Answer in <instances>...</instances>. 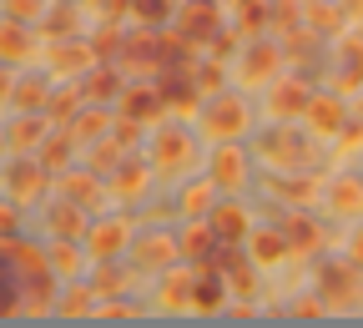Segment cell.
<instances>
[{
  "instance_id": "6da1fadb",
  "label": "cell",
  "mask_w": 363,
  "mask_h": 328,
  "mask_svg": "<svg viewBox=\"0 0 363 328\" xmlns=\"http://www.w3.org/2000/svg\"><path fill=\"white\" fill-rule=\"evenodd\" d=\"M257 157H262V167H272V172H303V167L313 162V142L303 136V126L278 121L272 131H262Z\"/></svg>"
},
{
  "instance_id": "7a4b0ae2",
  "label": "cell",
  "mask_w": 363,
  "mask_h": 328,
  "mask_svg": "<svg viewBox=\"0 0 363 328\" xmlns=\"http://www.w3.org/2000/svg\"><path fill=\"white\" fill-rule=\"evenodd\" d=\"M197 116H202V131L212 136V142H238V136L252 126L247 102H242V97H233V91H217V97H207Z\"/></svg>"
},
{
  "instance_id": "3957f363",
  "label": "cell",
  "mask_w": 363,
  "mask_h": 328,
  "mask_svg": "<svg viewBox=\"0 0 363 328\" xmlns=\"http://www.w3.org/2000/svg\"><path fill=\"white\" fill-rule=\"evenodd\" d=\"M147 162L157 167V177L187 172V167L197 162V136H192V131H182V126H162V131L152 136V157H147Z\"/></svg>"
},
{
  "instance_id": "277c9868",
  "label": "cell",
  "mask_w": 363,
  "mask_h": 328,
  "mask_svg": "<svg viewBox=\"0 0 363 328\" xmlns=\"http://www.w3.org/2000/svg\"><path fill=\"white\" fill-rule=\"evenodd\" d=\"M6 197L16 202V207H30V202H40L45 197V187H51V172L40 167V157H26V152H16V162L6 167Z\"/></svg>"
},
{
  "instance_id": "5b68a950",
  "label": "cell",
  "mask_w": 363,
  "mask_h": 328,
  "mask_svg": "<svg viewBox=\"0 0 363 328\" xmlns=\"http://www.w3.org/2000/svg\"><path fill=\"white\" fill-rule=\"evenodd\" d=\"M45 66H51L56 81H81L96 66V51H91L86 35H61V40H51V51H45Z\"/></svg>"
},
{
  "instance_id": "8992f818",
  "label": "cell",
  "mask_w": 363,
  "mask_h": 328,
  "mask_svg": "<svg viewBox=\"0 0 363 328\" xmlns=\"http://www.w3.org/2000/svg\"><path fill=\"white\" fill-rule=\"evenodd\" d=\"M131 263L136 273H167L182 263V243H177V232H142V238H131Z\"/></svg>"
},
{
  "instance_id": "52a82bcc",
  "label": "cell",
  "mask_w": 363,
  "mask_h": 328,
  "mask_svg": "<svg viewBox=\"0 0 363 328\" xmlns=\"http://www.w3.org/2000/svg\"><path fill=\"white\" fill-rule=\"evenodd\" d=\"M86 258L91 263H106V258H121L131 248V222L126 217H101V222H91L86 227V238H81Z\"/></svg>"
},
{
  "instance_id": "ba28073f",
  "label": "cell",
  "mask_w": 363,
  "mask_h": 328,
  "mask_svg": "<svg viewBox=\"0 0 363 328\" xmlns=\"http://www.w3.org/2000/svg\"><path fill=\"white\" fill-rule=\"evenodd\" d=\"M172 21H177V31L187 35L192 45H207L222 31V0H182Z\"/></svg>"
},
{
  "instance_id": "9c48e42d",
  "label": "cell",
  "mask_w": 363,
  "mask_h": 328,
  "mask_svg": "<svg viewBox=\"0 0 363 328\" xmlns=\"http://www.w3.org/2000/svg\"><path fill=\"white\" fill-rule=\"evenodd\" d=\"M238 76H242L247 86H272V81L283 76V45H272V40H252V45H242Z\"/></svg>"
},
{
  "instance_id": "30bf717a",
  "label": "cell",
  "mask_w": 363,
  "mask_h": 328,
  "mask_svg": "<svg viewBox=\"0 0 363 328\" xmlns=\"http://www.w3.org/2000/svg\"><path fill=\"white\" fill-rule=\"evenodd\" d=\"M152 177H157V167L152 162H142V157H121V167L106 177V187H111V197L116 202H142L147 192H152Z\"/></svg>"
},
{
  "instance_id": "8fae6325",
  "label": "cell",
  "mask_w": 363,
  "mask_h": 328,
  "mask_svg": "<svg viewBox=\"0 0 363 328\" xmlns=\"http://www.w3.org/2000/svg\"><path fill=\"white\" fill-rule=\"evenodd\" d=\"M247 152L238 147V142H217V152L207 157V177L222 187V192H242L247 187Z\"/></svg>"
},
{
  "instance_id": "7c38bea8",
  "label": "cell",
  "mask_w": 363,
  "mask_h": 328,
  "mask_svg": "<svg viewBox=\"0 0 363 328\" xmlns=\"http://www.w3.org/2000/svg\"><path fill=\"white\" fill-rule=\"evenodd\" d=\"M358 293V263H323L318 268V298L328 303V313L348 308Z\"/></svg>"
},
{
  "instance_id": "4fadbf2b",
  "label": "cell",
  "mask_w": 363,
  "mask_h": 328,
  "mask_svg": "<svg viewBox=\"0 0 363 328\" xmlns=\"http://www.w3.org/2000/svg\"><path fill=\"white\" fill-rule=\"evenodd\" d=\"M308 97H313V91L303 86V76H278V81H272V91H267V111H272V121H303Z\"/></svg>"
},
{
  "instance_id": "5bb4252c",
  "label": "cell",
  "mask_w": 363,
  "mask_h": 328,
  "mask_svg": "<svg viewBox=\"0 0 363 328\" xmlns=\"http://www.w3.org/2000/svg\"><path fill=\"white\" fill-rule=\"evenodd\" d=\"M81 91H86V102L106 106V102H116L121 91H126V76H121V66H116V61H96V66L81 76Z\"/></svg>"
},
{
  "instance_id": "9a60e30c",
  "label": "cell",
  "mask_w": 363,
  "mask_h": 328,
  "mask_svg": "<svg viewBox=\"0 0 363 328\" xmlns=\"http://www.w3.org/2000/svg\"><path fill=\"white\" fill-rule=\"evenodd\" d=\"M116 111L121 116H136V121H162L167 116V102H162L157 81L152 86H126L121 97H116Z\"/></svg>"
},
{
  "instance_id": "2e32d148",
  "label": "cell",
  "mask_w": 363,
  "mask_h": 328,
  "mask_svg": "<svg viewBox=\"0 0 363 328\" xmlns=\"http://www.w3.org/2000/svg\"><path fill=\"white\" fill-rule=\"evenodd\" d=\"M303 121H308V131H313V136H338V131L348 126V111H343V102H338V97H308Z\"/></svg>"
},
{
  "instance_id": "e0dca14e",
  "label": "cell",
  "mask_w": 363,
  "mask_h": 328,
  "mask_svg": "<svg viewBox=\"0 0 363 328\" xmlns=\"http://www.w3.org/2000/svg\"><path fill=\"white\" fill-rule=\"evenodd\" d=\"M207 222L217 232V243H247V232H252V217H247L242 202H212Z\"/></svg>"
},
{
  "instance_id": "ac0fdd59",
  "label": "cell",
  "mask_w": 363,
  "mask_h": 328,
  "mask_svg": "<svg viewBox=\"0 0 363 328\" xmlns=\"http://www.w3.org/2000/svg\"><path fill=\"white\" fill-rule=\"evenodd\" d=\"M197 283H192V313H217L227 303V278L212 268V263H192Z\"/></svg>"
},
{
  "instance_id": "d6986e66",
  "label": "cell",
  "mask_w": 363,
  "mask_h": 328,
  "mask_svg": "<svg viewBox=\"0 0 363 328\" xmlns=\"http://www.w3.org/2000/svg\"><path fill=\"white\" fill-rule=\"evenodd\" d=\"M61 197H66V202H76V207H86V212H96L106 192H101V177L91 172V167H81V172H71V167H66V172H61Z\"/></svg>"
},
{
  "instance_id": "ffe728a7",
  "label": "cell",
  "mask_w": 363,
  "mask_h": 328,
  "mask_svg": "<svg viewBox=\"0 0 363 328\" xmlns=\"http://www.w3.org/2000/svg\"><path fill=\"white\" fill-rule=\"evenodd\" d=\"M177 243H182V263H207L217 253V232L207 217H187V227L177 232Z\"/></svg>"
},
{
  "instance_id": "44dd1931",
  "label": "cell",
  "mask_w": 363,
  "mask_h": 328,
  "mask_svg": "<svg viewBox=\"0 0 363 328\" xmlns=\"http://www.w3.org/2000/svg\"><path fill=\"white\" fill-rule=\"evenodd\" d=\"M35 56V31L26 26V21H0V61L6 66H21V61H30Z\"/></svg>"
},
{
  "instance_id": "7402d4cb",
  "label": "cell",
  "mask_w": 363,
  "mask_h": 328,
  "mask_svg": "<svg viewBox=\"0 0 363 328\" xmlns=\"http://www.w3.org/2000/svg\"><path fill=\"white\" fill-rule=\"evenodd\" d=\"M45 131H51V126H45V111H16L6 121V147L11 152H35Z\"/></svg>"
},
{
  "instance_id": "603a6c76",
  "label": "cell",
  "mask_w": 363,
  "mask_h": 328,
  "mask_svg": "<svg viewBox=\"0 0 363 328\" xmlns=\"http://www.w3.org/2000/svg\"><path fill=\"white\" fill-rule=\"evenodd\" d=\"M267 187H272L288 207H308L318 192H323V182H318V177H303V172H272Z\"/></svg>"
},
{
  "instance_id": "cb8c5ba5",
  "label": "cell",
  "mask_w": 363,
  "mask_h": 328,
  "mask_svg": "<svg viewBox=\"0 0 363 328\" xmlns=\"http://www.w3.org/2000/svg\"><path fill=\"white\" fill-rule=\"evenodd\" d=\"M333 86H338V97H353V91L363 86V40H358V35H343V51H338Z\"/></svg>"
},
{
  "instance_id": "d4e9b609",
  "label": "cell",
  "mask_w": 363,
  "mask_h": 328,
  "mask_svg": "<svg viewBox=\"0 0 363 328\" xmlns=\"http://www.w3.org/2000/svg\"><path fill=\"white\" fill-rule=\"evenodd\" d=\"M35 157H40V167L51 172V177H61L66 167H71V157H76V136L61 126V131H45L40 136V147H35Z\"/></svg>"
},
{
  "instance_id": "484cf974",
  "label": "cell",
  "mask_w": 363,
  "mask_h": 328,
  "mask_svg": "<svg viewBox=\"0 0 363 328\" xmlns=\"http://www.w3.org/2000/svg\"><path fill=\"white\" fill-rule=\"evenodd\" d=\"M192 283H197V273H177V268H167V273H162V293H157V303H162L167 313H192Z\"/></svg>"
},
{
  "instance_id": "4316f807",
  "label": "cell",
  "mask_w": 363,
  "mask_h": 328,
  "mask_svg": "<svg viewBox=\"0 0 363 328\" xmlns=\"http://www.w3.org/2000/svg\"><path fill=\"white\" fill-rule=\"evenodd\" d=\"M45 263H51V273L61 278V283H76L81 268H86V253L76 248V238H56L51 248H45Z\"/></svg>"
},
{
  "instance_id": "83f0119b",
  "label": "cell",
  "mask_w": 363,
  "mask_h": 328,
  "mask_svg": "<svg viewBox=\"0 0 363 328\" xmlns=\"http://www.w3.org/2000/svg\"><path fill=\"white\" fill-rule=\"evenodd\" d=\"M81 157H86V167L96 172V177H111L116 167H121V157H126V147L116 142V136L106 131V136H96V142H86L81 147Z\"/></svg>"
},
{
  "instance_id": "f1b7e54d",
  "label": "cell",
  "mask_w": 363,
  "mask_h": 328,
  "mask_svg": "<svg viewBox=\"0 0 363 328\" xmlns=\"http://www.w3.org/2000/svg\"><path fill=\"white\" fill-rule=\"evenodd\" d=\"M86 283H91L96 298H121V293H131V273L116 268V258H106V263H96V273H91Z\"/></svg>"
},
{
  "instance_id": "f546056e",
  "label": "cell",
  "mask_w": 363,
  "mask_h": 328,
  "mask_svg": "<svg viewBox=\"0 0 363 328\" xmlns=\"http://www.w3.org/2000/svg\"><path fill=\"white\" fill-rule=\"evenodd\" d=\"M111 116L116 111H96V106H81L71 121H66V131L76 136V147H86V142H96V136H106L111 131Z\"/></svg>"
},
{
  "instance_id": "4dcf8cb0",
  "label": "cell",
  "mask_w": 363,
  "mask_h": 328,
  "mask_svg": "<svg viewBox=\"0 0 363 328\" xmlns=\"http://www.w3.org/2000/svg\"><path fill=\"white\" fill-rule=\"evenodd\" d=\"M45 97H51V81H45V76H21L16 86H11V106L16 111H45Z\"/></svg>"
},
{
  "instance_id": "1f68e13d",
  "label": "cell",
  "mask_w": 363,
  "mask_h": 328,
  "mask_svg": "<svg viewBox=\"0 0 363 328\" xmlns=\"http://www.w3.org/2000/svg\"><path fill=\"white\" fill-rule=\"evenodd\" d=\"M51 40H61V35H81V11L71 6V0H61V6H45V16L35 21Z\"/></svg>"
},
{
  "instance_id": "d6a6232c",
  "label": "cell",
  "mask_w": 363,
  "mask_h": 328,
  "mask_svg": "<svg viewBox=\"0 0 363 328\" xmlns=\"http://www.w3.org/2000/svg\"><path fill=\"white\" fill-rule=\"evenodd\" d=\"M86 227H91V222H86V207H76V202H66V197L51 202V232H56V238H76V243H81Z\"/></svg>"
},
{
  "instance_id": "836d02e7",
  "label": "cell",
  "mask_w": 363,
  "mask_h": 328,
  "mask_svg": "<svg viewBox=\"0 0 363 328\" xmlns=\"http://www.w3.org/2000/svg\"><path fill=\"white\" fill-rule=\"evenodd\" d=\"M81 106H86V91H81L76 81H66L61 91H51V97H45V121H61V126H66Z\"/></svg>"
},
{
  "instance_id": "e575fe53",
  "label": "cell",
  "mask_w": 363,
  "mask_h": 328,
  "mask_svg": "<svg viewBox=\"0 0 363 328\" xmlns=\"http://www.w3.org/2000/svg\"><path fill=\"white\" fill-rule=\"evenodd\" d=\"M247 248H252V258L257 263H283L288 258V232H278V227H252L247 232Z\"/></svg>"
},
{
  "instance_id": "d590c367",
  "label": "cell",
  "mask_w": 363,
  "mask_h": 328,
  "mask_svg": "<svg viewBox=\"0 0 363 328\" xmlns=\"http://www.w3.org/2000/svg\"><path fill=\"white\" fill-rule=\"evenodd\" d=\"M328 207H333L338 217H363V182L338 177V182L328 187Z\"/></svg>"
},
{
  "instance_id": "8d00e7d4",
  "label": "cell",
  "mask_w": 363,
  "mask_h": 328,
  "mask_svg": "<svg viewBox=\"0 0 363 328\" xmlns=\"http://www.w3.org/2000/svg\"><path fill=\"white\" fill-rule=\"evenodd\" d=\"M212 202H217V182L207 177V182H192V187H182V197H177V212H182V217H207V212H212Z\"/></svg>"
},
{
  "instance_id": "74e56055",
  "label": "cell",
  "mask_w": 363,
  "mask_h": 328,
  "mask_svg": "<svg viewBox=\"0 0 363 328\" xmlns=\"http://www.w3.org/2000/svg\"><path fill=\"white\" fill-rule=\"evenodd\" d=\"M283 232H288V253H318V248L328 243V238H323V227L308 222V217H293Z\"/></svg>"
},
{
  "instance_id": "f35d334b",
  "label": "cell",
  "mask_w": 363,
  "mask_h": 328,
  "mask_svg": "<svg viewBox=\"0 0 363 328\" xmlns=\"http://www.w3.org/2000/svg\"><path fill=\"white\" fill-rule=\"evenodd\" d=\"M56 313L61 318H91V313H96V293H91V283H76V288L56 293Z\"/></svg>"
},
{
  "instance_id": "ab89813d",
  "label": "cell",
  "mask_w": 363,
  "mask_h": 328,
  "mask_svg": "<svg viewBox=\"0 0 363 328\" xmlns=\"http://www.w3.org/2000/svg\"><path fill=\"white\" fill-rule=\"evenodd\" d=\"M177 16V0H131V21L136 26H167Z\"/></svg>"
},
{
  "instance_id": "60d3db41",
  "label": "cell",
  "mask_w": 363,
  "mask_h": 328,
  "mask_svg": "<svg viewBox=\"0 0 363 328\" xmlns=\"http://www.w3.org/2000/svg\"><path fill=\"white\" fill-rule=\"evenodd\" d=\"M91 318H101V323H131V318H142V308L121 293V298H96V313H91Z\"/></svg>"
},
{
  "instance_id": "b9f144b4",
  "label": "cell",
  "mask_w": 363,
  "mask_h": 328,
  "mask_svg": "<svg viewBox=\"0 0 363 328\" xmlns=\"http://www.w3.org/2000/svg\"><path fill=\"white\" fill-rule=\"evenodd\" d=\"M86 40H91V51H96V61H116V56H121V45H126V35H121L111 21H106L96 35H86Z\"/></svg>"
},
{
  "instance_id": "7bdbcfd3",
  "label": "cell",
  "mask_w": 363,
  "mask_h": 328,
  "mask_svg": "<svg viewBox=\"0 0 363 328\" xmlns=\"http://www.w3.org/2000/svg\"><path fill=\"white\" fill-rule=\"evenodd\" d=\"M0 6H6V16H11V21L35 26V21L45 16V6H51V0H0Z\"/></svg>"
},
{
  "instance_id": "ee69618b",
  "label": "cell",
  "mask_w": 363,
  "mask_h": 328,
  "mask_svg": "<svg viewBox=\"0 0 363 328\" xmlns=\"http://www.w3.org/2000/svg\"><path fill=\"white\" fill-rule=\"evenodd\" d=\"M192 86L202 91V97H217V91H222V66H217V61L192 66Z\"/></svg>"
},
{
  "instance_id": "f6af8a7d",
  "label": "cell",
  "mask_w": 363,
  "mask_h": 328,
  "mask_svg": "<svg viewBox=\"0 0 363 328\" xmlns=\"http://www.w3.org/2000/svg\"><path fill=\"white\" fill-rule=\"evenodd\" d=\"M142 126H147V121H136V116H121V111H116V121H111V136H116V142L131 152V147H136V136H142Z\"/></svg>"
},
{
  "instance_id": "bcb514c9",
  "label": "cell",
  "mask_w": 363,
  "mask_h": 328,
  "mask_svg": "<svg viewBox=\"0 0 363 328\" xmlns=\"http://www.w3.org/2000/svg\"><path fill=\"white\" fill-rule=\"evenodd\" d=\"M11 232H21V207L11 197H0V238H11Z\"/></svg>"
},
{
  "instance_id": "7dc6e473",
  "label": "cell",
  "mask_w": 363,
  "mask_h": 328,
  "mask_svg": "<svg viewBox=\"0 0 363 328\" xmlns=\"http://www.w3.org/2000/svg\"><path fill=\"white\" fill-rule=\"evenodd\" d=\"M323 313H328V303L318 298V293H313V298H298V303H293V318H308V323H313V318H323Z\"/></svg>"
},
{
  "instance_id": "c3c4849f",
  "label": "cell",
  "mask_w": 363,
  "mask_h": 328,
  "mask_svg": "<svg viewBox=\"0 0 363 328\" xmlns=\"http://www.w3.org/2000/svg\"><path fill=\"white\" fill-rule=\"evenodd\" d=\"M308 21H313V26H338V21H343V11H328V6H308Z\"/></svg>"
},
{
  "instance_id": "681fc988",
  "label": "cell",
  "mask_w": 363,
  "mask_h": 328,
  "mask_svg": "<svg viewBox=\"0 0 363 328\" xmlns=\"http://www.w3.org/2000/svg\"><path fill=\"white\" fill-rule=\"evenodd\" d=\"M11 86H16V76H11V66L0 61V97H11Z\"/></svg>"
},
{
  "instance_id": "f907efd6",
  "label": "cell",
  "mask_w": 363,
  "mask_h": 328,
  "mask_svg": "<svg viewBox=\"0 0 363 328\" xmlns=\"http://www.w3.org/2000/svg\"><path fill=\"white\" fill-rule=\"evenodd\" d=\"M348 248H353V263H358V268H363V227H358V232H353V243H348Z\"/></svg>"
},
{
  "instance_id": "816d5d0a",
  "label": "cell",
  "mask_w": 363,
  "mask_h": 328,
  "mask_svg": "<svg viewBox=\"0 0 363 328\" xmlns=\"http://www.w3.org/2000/svg\"><path fill=\"white\" fill-rule=\"evenodd\" d=\"M343 16H363V0H343Z\"/></svg>"
},
{
  "instance_id": "f5cc1de1",
  "label": "cell",
  "mask_w": 363,
  "mask_h": 328,
  "mask_svg": "<svg viewBox=\"0 0 363 328\" xmlns=\"http://www.w3.org/2000/svg\"><path fill=\"white\" fill-rule=\"evenodd\" d=\"M0 152H11V147H6V126H0Z\"/></svg>"
}]
</instances>
